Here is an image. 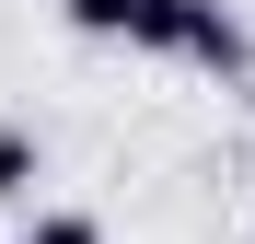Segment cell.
<instances>
[{
  "mask_svg": "<svg viewBox=\"0 0 255 244\" xmlns=\"http://www.w3.org/2000/svg\"><path fill=\"white\" fill-rule=\"evenodd\" d=\"M35 175H47V140L35 128H0V210H35Z\"/></svg>",
  "mask_w": 255,
  "mask_h": 244,
  "instance_id": "3",
  "label": "cell"
},
{
  "mask_svg": "<svg viewBox=\"0 0 255 244\" xmlns=\"http://www.w3.org/2000/svg\"><path fill=\"white\" fill-rule=\"evenodd\" d=\"M23 244H105L93 210H23Z\"/></svg>",
  "mask_w": 255,
  "mask_h": 244,
  "instance_id": "4",
  "label": "cell"
},
{
  "mask_svg": "<svg viewBox=\"0 0 255 244\" xmlns=\"http://www.w3.org/2000/svg\"><path fill=\"white\" fill-rule=\"evenodd\" d=\"M58 23L81 35V47H139L151 35V0H58Z\"/></svg>",
  "mask_w": 255,
  "mask_h": 244,
  "instance_id": "2",
  "label": "cell"
},
{
  "mask_svg": "<svg viewBox=\"0 0 255 244\" xmlns=\"http://www.w3.org/2000/svg\"><path fill=\"white\" fill-rule=\"evenodd\" d=\"M139 58H174V70L232 81L255 47H244V12H232V0H151V35H139Z\"/></svg>",
  "mask_w": 255,
  "mask_h": 244,
  "instance_id": "1",
  "label": "cell"
}]
</instances>
